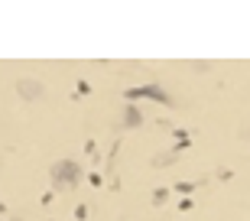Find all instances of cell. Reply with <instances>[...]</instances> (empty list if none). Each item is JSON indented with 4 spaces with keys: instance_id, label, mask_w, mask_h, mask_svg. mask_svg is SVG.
Masks as SVG:
<instances>
[{
    "instance_id": "5b68a950",
    "label": "cell",
    "mask_w": 250,
    "mask_h": 221,
    "mask_svg": "<svg viewBox=\"0 0 250 221\" xmlns=\"http://www.w3.org/2000/svg\"><path fill=\"white\" fill-rule=\"evenodd\" d=\"M172 163H179V150H169V153H156L153 156V166H156V169H166V166H172Z\"/></svg>"
},
{
    "instance_id": "277c9868",
    "label": "cell",
    "mask_w": 250,
    "mask_h": 221,
    "mask_svg": "<svg viewBox=\"0 0 250 221\" xmlns=\"http://www.w3.org/2000/svg\"><path fill=\"white\" fill-rule=\"evenodd\" d=\"M120 124H124V127H140V124H143V114H140V108L127 104V108H124V117H120Z\"/></svg>"
},
{
    "instance_id": "3957f363",
    "label": "cell",
    "mask_w": 250,
    "mask_h": 221,
    "mask_svg": "<svg viewBox=\"0 0 250 221\" xmlns=\"http://www.w3.org/2000/svg\"><path fill=\"white\" fill-rule=\"evenodd\" d=\"M127 98H156V101H163V104H169V95H166L159 85H150V88H133V91H127Z\"/></svg>"
},
{
    "instance_id": "6da1fadb",
    "label": "cell",
    "mask_w": 250,
    "mask_h": 221,
    "mask_svg": "<svg viewBox=\"0 0 250 221\" xmlns=\"http://www.w3.org/2000/svg\"><path fill=\"white\" fill-rule=\"evenodd\" d=\"M49 182H52V189H75L78 182H81V166L72 163V159H59V163H52V169H49Z\"/></svg>"
},
{
    "instance_id": "ba28073f",
    "label": "cell",
    "mask_w": 250,
    "mask_h": 221,
    "mask_svg": "<svg viewBox=\"0 0 250 221\" xmlns=\"http://www.w3.org/2000/svg\"><path fill=\"white\" fill-rule=\"evenodd\" d=\"M192 68H195V72H211V62H205V59H198V62H192Z\"/></svg>"
},
{
    "instance_id": "8992f818",
    "label": "cell",
    "mask_w": 250,
    "mask_h": 221,
    "mask_svg": "<svg viewBox=\"0 0 250 221\" xmlns=\"http://www.w3.org/2000/svg\"><path fill=\"white\" fill-rule=\"evenodd\" d=\"M202 186H205V179H202V182H175V192H179V195H192V192L202 189Z\"/></svg>"
},
{
    "instance_id": "7a4b0ae2",
    "label": "cell",
    "mask_w": 250,
    "mask_h": 221,
    "mask_svg": "<svg viewBox=\"0 0 250 221\" xmlns=\"http://www.w3.org/2000/svg\"><path fill=\"white\" fill-rule=\"evenodd\" d=\"M43 81L39 78H33V75H23V78H16V95H20V101H39L43 98Z\"/></svg>"
},
{
    "instance_id": "9c48e42d",
    "label": "cell",
    "mask_w": 250,
    "mask_h": 221,
    "mask_svg": "<svg viewBox=\"0 0 250 221\" xmlns=\"http://www.w3.org/2000/svg\"><path fill=\"white\" fill-rule=\"evenodd\" d=\"M237 137H240V140H244V143H250V124H240Z\"/></svg>"
},
{
    "instance_id": "52a82bcc",
    "label": "cell",
    "mask_w": 250,
    "mask_h": 221,
    "mask_svg": "<svg viewBox=\"0 0 250 221\" xmlns=\"http://www.w3.org/2000/svg\"><path fill=\"white\" fill-rule=\"evenodd\" d=\"M166 195H169L166 189H156V192H153V205H163V202H166Z\"/></svg>"
},
{
    "instance_id": "30bf717a",
    "label": "cell",
    "mask_w": 250,
    "mask_h": 221,
    "mask_svg": "<svg viewBox=\"0 0 250 221\" xmlns=\"http://www.w3.org/2000/svg\"><path fill=\"white\" fill-rule=\"evenodd\" d=\"M0 211H7V205H3V202H0Z\"/></svg>"
}]
</instances>
